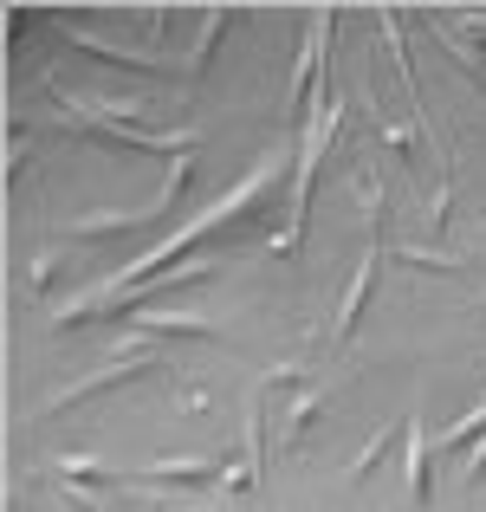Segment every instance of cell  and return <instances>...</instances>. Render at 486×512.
Segmentation results:
<instances>
[{"mask_svg": "<svg viewBox=\"0 0 486 512\" xmlns=\"http://www.w3.org/2000/svg\"><path fill=\"white\" fill-rule=\"evenodd\" d=\"M279 175H286V156H266V163L260 169H253V175H240V182L234 188H227V195L221 201H208V208H201L195 214V221H182V227H175V234H162L156 240V247L150 253H137V260H130V266H117V273L111 279H104V286L98 292H85V299H72V305H59V312H52V325H78V318H104V312H111V305L117 299H124V292H137L143 286V279H150L156 273V266L162 260H175V253H182V247H195V240H208L214 234V227H227V221H234V214H247V208H260V201H266V188H273L279 182Z\"/></svg>", "mask_w": 486, "mask_h": 512, "instance_id": "obj_1", "label": "cell"}, {"mask_svg": "<svg viewBox=\"0 0 486 512\" xmlns=\"http://www.w3.org/2000/svg\"><path fill=\"white\" fill-rule=\"evenodd\" d=\"M344 111L350 104L337 98L324 117H312V130H305V150H299V175H292V221H286V234L273 240L266 253H279L286 260L292 247H305V208H312V182H318V163H324V150H331V137H337V124H344Z\"/></svg>", "mask_w": 486, "mask_h": 512, "instance_id": "obj_2", "label": "cell"}, {"mask_svg": "<svg viewBox=\"0 0 486 512\" xmlns=\"http://www.w3.org/2000/svg\"><path fill=\"white\" fill-rule=\"evenodd\" d=\"M143 370H156V350H117L111 363H104V370H91V376H78L72 389H59V396H46L39 402V415H59V409H72L78 396H104V389H117V383H130V376H143Z\"/></svg>", "mask_w": 486, "mask_h": 512, "instance_id": "obj_3", "label": "cell"}, {"mask_svg": "<svg viewBox=\"0 0 486 512\" xmlns=\"http://www.w3.org/2000/svg\"><path fill=\"white\" fill-rule=\"evenodd\" d=\"M402 487H409V506H428V428H422V409H409V422H402Z\"/></svg>", "mask_w": 486, "mask_h": 512, "instance_id": "obj_4", "label": "cell"}, {"mask_svg": "<svg viewBox=\"0 0 486 512\" xmlns=\"http://www.w3.org/2000/svg\"><path fill=\"white\" fill-rule=\"evenodd\" d=\"M376 234H370V253H363V266H357V279L344 286V305H337V338H350V325H357V312H363V299H370V279H376V253H383V221H370Z\"/></svg>", "mask_w": 486, "mask_h": 512, "instance_id": "obj_5", "label": "cell"}, {"mask_svg": "<svg viewBox=\"0 0 486 512\" xmlns=\"http://www.w3.org/2000/svg\"><path fill=\"white\" fill-rule=\"evenodd\" d=\"M221 461L214 454H169V461H143L130 480H214Z\"/></svg>", "mask_w": 486, "mask_h": 512, "instance_id": "obj_6", "label": "cell"}, {"mask_svg": "<svg viewBox=\"0 0 486 512\" xmlns=\"http://www.w3.org/2000/svg\"><path fill=\"white\" fill-rule=\"evenodd\" d=\"M59 33H72L78 39V52H91V59H104V65H117V72H143V78H156L162 65L156 59H143V52H117V46H104V39H91V33H78L72 20H59Z\"/></svg>", "mask_w": 486, "mask_h": 512, "instance_id": "obj_7", "label": "cell"}, {"mask_svg": "<svg viewBox=\"0 0 486 512\" xmlns=\"http://www.w3.org/2000/svg\"><path fill=\"white\" fill-rule=\"evenodd\" d=\"M143 331H150V338H214V325L195 318V312H143L137 338H143Z\"/></svg>", "mask_w": 486, "mask_h": 512, "instance_id": "obj_8", "label": "cell"}, {"mask_svg": "<svg viewBox=\"0 0 486 512\" xmlns=\"http://www.w3.org/2000/svg\"><path fill=\"white\" fill-rule=\"evenodd\" d=\"M318 402H324V383H312V389H299V396L286 402V441H299L305 428H312V415H318Z\"/></svg>", "mask_w": 486, "mask_h": 512, "instance_id": "obj_9", "label": "cell"}, {"mask_svg": "<svg viewBox=\"0 0 486 512\" xmlns=\"http://www.w3.org/2000/svg\"><path fill=\"white\" fill-rule=\"evenodd\" d=\"M221 26H227V13H221V7H214V13H208V20H201V46H195V59H188V78H201V65H208V39H214V33H221Z\"/></svg>", "mask_w": 486, "mask_h": 512, "instance_id": "obj_10", "label": "cell"}, {"mask_svg": "<svg viewBox=\"0 0 486 512\" xmlns=\"http://www.w3.org/2000/svg\"><path fill=\"white\" fill-rule=\"evenodd\" d=\"M389 441H396V435H389V428H383V435H376L370 448H363V461H350V480H363V474H370V467L383 461V448H389Z\"/></svg>", "mask_w": 486, "mask_h": 512, "instance_id": "obj_11", "label": "cell"}, {"mask_svg": "<svg viewBox=\"0 0 486 512\" xmlns=\"http://www.w3.org/2000/svg\"><path fill=\"white\" fill-rule=\"evenodd\" d=\"M480 467H486V428H480V441H474V448H467L461 474H467V480H480Z\"/></svg>", "mask_w": 486, "mask_h": 512, "instance_id": "obj_12", "label": "cell"}]
</instances>
